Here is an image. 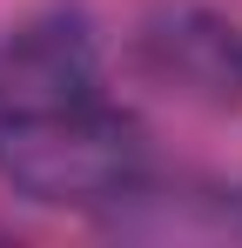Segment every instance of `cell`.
Returning a JSON list of instances; mask_svg holds the SVG:
<instances>
[{"mask_svg": "<svg viewBox=\"0 0 242 248\" xmlns=\"http://www.w3.org/2000/svg\"><path fill=\"white\" fill-rule=\"evenodd\" d=\"M148 174V134L121 101H81L61 114L0 127V181L40 208H87L101 215Z\"/></svg>", "mask_w": 242, "mask_h": 248, "instance_id": "1", "label": "cell"}, {"mask_svg": "<svg viewBox=\"0 0 242 248\" xmlns=\"http://www.w3.org/2000/svg\"><path fill=\"white\" fill-rule=\"evenodd\" d=\"M101 94H108L101 41L81 7H40L27 20L0 27V127L61 114V108L101 101Z\"/></svg>", "mask_w": 242, "mask_h": 248, "instance_id": "2", "label": "cell"}, {"mask_svg": "<svg viewBox=\"0 0 242 248\" xmlns=\"http://www.w3.org/2000/svg\"><path fill=\"white\" fill-rule=\"evenodd\" d=\"M101 228L135 242H242V188L141 174L121 202L101 208Z\"/></svg>", "mask_w": 242, "mask_h": 248, "instance_id": "3", "label": "cell"}, {"mask_svg": "<svg viewBox=\"0 0 242 248\" xmlns=\"http://www.w3.org/2000/svg\"><path fill=\"white\" fill-rule=\"evenodd\" d=\"M148 54L161 61L168 81L195 87V94H215V101L242 94V41L236 27H222L208 14H175L161 34H148Z\"/></svg>", "mask_w": 242, "mask_h": 248, "instance_id": "4", "label": "cell"}]
</instances>
